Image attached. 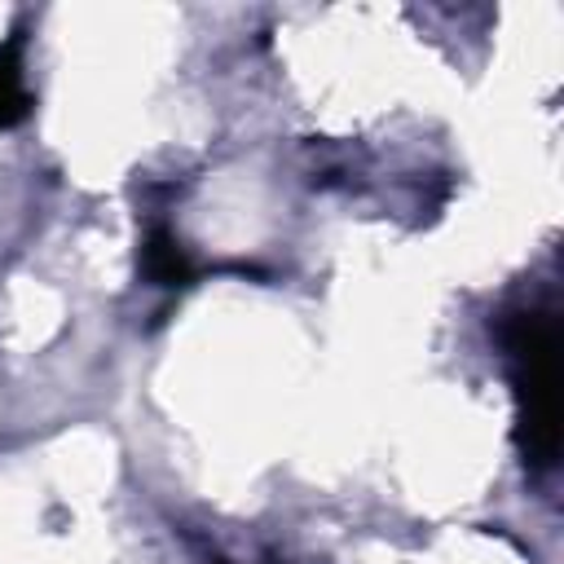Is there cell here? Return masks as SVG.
<instances>
[{"instance_id":"1","label":"cell","mask_w":564,"mask_h":564,"mask_svg":"<svg viewBox=\"0 0 564 564\" xmlns=\"http://www.w3.org/2000/svg\"><path fill=\"white\" fill-rule=\"evenodd\" d=\"M498 344L511 361L524 463L551 471L560 458V322L551 308L502 313Z\"/></svg>"},{"instance_id":"2","label":"cell","mask_w":564,"mask_h":564,"mask_svg":"<svg viewBox=\"0 0 564 564\" xmlns=\"http://www.w3.org/2000/svg\"><path fill=\"white\" fill-rule=\"evenodd\" d=\"M137 264H141V278L150 286H189L194 282V260L185 256L181 238L167 225H150L145 229L141 251H137Z\"/></svg>"},{"instance_id":"3","label":"cell","mask_w":564,"mask_h":564,"mask_svg":"<svg viewBox=\"0 0 564 564\" xmlns=\"http://www.w3.org/2000/svg\"><path fill=\"white\" fill-rule=\"evenodd\" d=\"M22 48H26L22 31L0 40V128H18L31 115V88L22 79Z\"/></svg>"}]
</instances>
